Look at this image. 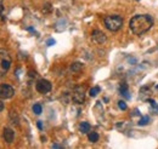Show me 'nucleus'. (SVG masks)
I'll list each match as a JSON object with an SVG mask.
<instances>
[{
	"mask_svg": "<svg viewBox=\"0 0 158 149\" xmlns=\"http://www.w3.org/2000/svg\"><path fill=\"white\" fill-rule=\"evenodd\" d=\"M152 25H153V18L150 15H136L129 22L130 30L135 35L145 34L152 28Z\"/></svg>",
	"mask_w": 158,
	"mask_h": 149,
	"instance_id": "nucleus-1",
	"label": "nucleus"
},
{
	"mask_svg": "<svg viewBox=\"0 0 158 149\" xmlns=\"http://www.w3.org/2000/svg\"><path fill=\"white\" fill-rule=\"evenodd\" d=\"M105 27L111 32H118L123 25V18L119 15H110L105 17Z\"/></svg>",
	"mask_w": 158,
	"mask_h": 149,
	"instance_id": "nucleus-2",
	"label": "nucleus"
},
{
	"mask_svg": "<svg viewBox=\"0 0 158 149\" xmlns=\"http://www.w3.org/2000/svg\"><path fill=\"white\" fill-rule=\"evenodd\" d=\"M12 63L11 56H10L9 51L5 49H0V79L7 73Z\"/></svg>",
	"mask_w": 158,
	"mask_h": 149,
	"instance_id": "nucleus-3",
	"label": "nucleus"
},
{
	"mask_svg": "<svg viewBox=\"0 0 158 149\" xmlns=\"http://www.w3.org/2000/svg\"><path fill=\"white\" fill-rule=\"evenodd\" d=\"M72 100L74 103L77 104H83L84 101H85V89L84 86H77L73 91V95H72Z\"/></svg>",
	"mask_w": 158,
	"mask_h": 149,
	"instance_id": "nucleus-4",
	"label": "nucleus"
},
{
	"mask_svg": "<svg viewBox=\"0 0 158 149\" xmlns=\"http://www.w3.org/2000/svg\"><path fill=\"white\" fill-rule=\"evenodd\" d=\"M35 89H37L39 94H48V92L51 91L52 85L46 79H40L37 81V84H35Z\"/></svg>",
	"mask_w": 158,
	"mask_h": 149,
	"instance_id": "nucleus-5",
	"label": "nucleus"
},
{
	"mask_svg": "<svg viewBox=\"0 0 158 149\" xmlns=\"http://www.w3.org/2000/svg\"><path fill=\"white\" fill-rule=\"evenodd\" d=\"M13 95H15V90L11 85H7V84L0 85V98L1 100H9L13 97Z\"/></svg>",
	"mask_w": 158,
	"mask_h": 149,
	"instance_id": "nucleus-6",
	"label": "nucleus"
},
{
	"mask_svg": "<svg viewBox=\"0 0 158 149\" xmlns=\"http://www.w3.org/2000/svg\"><path fill=\"white\" fill-rule=\"evenodd\" d=\"M91 38H93V40L95 43H97L100 45L106 43V40H107L106 34L104 32H101V30H99V29H96V30H94V32L91 33Z\"/></svg>",
	"mask_w": 158,
	"mask_h": 149,
	"instance_id": "nucleus-7",
	"label": "nucleus"
},
{
	"mask_svg": "<svg viewBox=\"0 0 158 149\" xmlns=\"http://www.w3.org/2000/svg\"><path fill=\"white\" fill-rule=\"evenodd\" d=\"M3 137H4L5 142L10 144V143H12L15 140V131L10 127H5L3 130Z\"/></svg>",
	"mask_w": 158,
	"mask_h": 149,
	"instance_id": "nucleus-8",
	"label": "nucleus"
},
{
	"mask_svg": "<svg viewBox=\"0 0 158 149\" xmlns=\"http://www.w3.org/2000/svg\"><path fill=\"white\" fill-rule=\"evenodd\" d=\"M90 128H91V126H90L89 122H86V121L80 122V125H79V131H80L81 133H88V132L90 131Z\"/></svg>",
	"mask_w": 158,
	"mask_h": 149,
	"instance_id": "nucleus-9",
	"label": "nucleus"
},
{
	"mask_svg": "<svg viewBox=\"0 0 158 149\" xmlns=\"http://www.w3.org/2000/svg\"><path fill=\"white\" fill-rule=\"evenodd\" d=\"M119 92H120L122 96L125 97V98H130V95H129V92H128V86H126L125 84H122V85H120Z\"/></svg>",
	"mask_w": 158,
	"mask_h": 149,
	"instance_id": "nucleus-10",
	"label": "nucleus"
},
{
	"mask_svg": "<svg viewBox=\"0 0 158 149\" xmlns=\"http://www.w3.org/2000/svg\"><path fill=\"white\" fill-rule=\"evenodd\" d=\"M99 138H100V136H99V133L97 132H89V135H88V140H89V142H91V143H96L99 141Z\"/></svg>",
	"mask_w": 158,
	"mask_h": 149,
	"instance_id": "nucleus-11",
	"label": "nucleus"
},
{
	"mask_svg": "<svg viewBox=\"0 0 158 149\" xmlns=\"http://www.w3.org/2000/svg\"><path fill=\"white\" fill-rule=\"evenodd\" d=\"M10 120L12 121V124H15V125H18V122H19V120H18V115L15 113L13 110H11L10 112Z\"/></svg>",
	"mask_w": 158,
	"mask_h": 149,
	"instance_id": "nucleus-12",
	"label": "nucleus"
},
{
	"mask_svg": "<svg viewBox=\"0 0 158 149\" xmlns=\"http://www.w3.org/2000/svg\"><path fill=\"white\" fill-rule=\"evenodd\" d=\"M81 68H83V63H80V62H74L71 64V70L72 71H79L81 70Z\"/></svg>",
	"mask_w": 158,
	"mask_h": 149,
	"instance_id": "nucleus-13",
	"label": "nucleus"
},
{
	"mask_svg": "<svg viewBox=\"0 0 158 149\" xmlns=\"http://www.w3.org/2000/svg\"><path fill=\"white\" fill-rule=\"evenodd\" d=\"M100 91H101L100 86H95V87H93V89H90V91H89V95H90V97H96Z\"/></svg>",
	"mask_w": 158,
	"mask_h": 149,
	"instance_id": "nucleus-14",
	"label": "nucleus"
},
{
	"mask_svg": "<svg viewBox=\"0 0 158 149\" xmlns=\"http://www.w3.org/2000/svg\"><path fill=\"white\" fill-rule=\"evenodd\" d=\"M42 112H43V108H42V106H40L39 103H35L33 106V113H35L37 115H39V114H42Z\"/></svg>",
	"mask_w": 158,
	"mask_h": 149,
	"instance_id": "nucleus-15",
	"label": "nucleus"
},
{
	"mask_svg": "<svg viewBox=\"0 0 158 149\" xmlns=\"http://www.w3.org/2000/svg\"><path fill=\"white\" fill-rule=\"evenodd\" d=\"M42 11H43V13H50V12L52 11V6H51V4L46 3V4H45L44 6H43V10H42Z\"/></svg>",
	"mask_w": 158,
	"mask_h": 149,
	"instance_id": "nucleus-16",
	"label": "nucleus"
},
{
	"mask_svg": "<svg viewBox=\"0 0 158 149\" xmlns=\"http://www.w3.org/2000/svg\"><path fill=\"white\" fill-rule=\"evenodd\" d=\"M149 121H150V118H149V116H142L141 119H140V121H139V125H140V126L147 125V124H149Z\"/></svg>",
	"mask_w": 158,
	"mask_h": 149,
	"instance_id": "nucleus-17",
	"label": "nucleus"
},
{
	"mask_svg": "<svg viewBox=\"0 0 158 149\" xmlns=\"http://www.w3.org/2000/svg\"><path fill=\"white\" fill-rule=\"evenodd\" d=\"M118 107L120 108L122 110H126V109H128V106H126V103H125L124 101H119L118 102Z\"/></svg>",
	"mask_w": 158,
	"mask_h": 149,
	"instance_id": "nucleus-18",
	"label": "nucleus"
},
{
	"mask_svg": "<svg viewBox=\"0 0 158 149\" xmlns=\"http://www.w3.org/2000/svg\"><path fill=\"white\" fill-rule=\"evenodd\" d=\"M55 43H56V41H55L54 39H49L48 41H46V45H48V46H52V45H55Z\"/></svg>",
	"mask_w": 158,
	"mask_h": 149,
	"instance_id": "nucleus-19",
	"label": "nucleus"
},
{
	"mask_svg": "<svg viewBox=\"0 0 158 149\" xmlns=\"http://www.w3.org/2000/svg\"><path fill=\"white\" fill-rule=\"evenodd\" d=\"M29 76L30 78H35V76H37V73H35L34 70H29Z\"/></svg>",
	"mask_w": 158,
	"mask_h": 149,
	"instance_id": "nucleus-20",
	"label": "nucleus"
},
{
	"mask_svg": "<svg viewBox=\"0 0 158 149\" xmlns=\"http://www.w3.org/2000/svg\"><path fill=\"white\" fill-rule=\"evenodd\" d=\"M37 125H38V128H39V130H43V122H42V121H38Z\"/></svg>",
	"mask_w": 158,
	"mask_h": 149,
	"instance_id": "nucleus-21",
	"label": "nucleus"
},
{
	"mask_svg": "<svg viewBox=\"0 0 158 149\" xmlns=\"http://www.w3.org/2000/svg\"><path fill=\"white\" fill-rule=\"evenodd\" d=\"M149 102H150V104H151L152 107H155V108H157V104H156V102H155L153 100H150Z\"/></svg>",
	"mask_w": 158,
	"mask_h": 149,
	"instance_id": "nucleus-22",
	"label": "nucleus"
},
{
	"mask_svg": "<svg viewBox=\"0 0 158 149\" xmlns=\"http://www.w3.org/2000/svg\"><path fill=\"white\" fill-rule=\"evenodd\" d=\"M3 12H4V6H3L1 4H0V16L3 15Z\"/></svg>",
	"mask_w": 158,
	"mask_h": 149,
	"instance_id": "nucleus-23",
	"label": "nucleus"
},
{
	"mask_svg": "<svg viewBox=\"0 0 158 149\" xmlns=\"http://www.w3.org/2000/svg\"><path fill=\"white\" fill-rule=\"evenodd\" d=\"M3 110H4V103L0 101V112H3Z\"/></svg>",
	"mask_w": 158,
	"mask_h": 149,
	"instance_id": "nucleus-24",
	"label": "nucleus"
},
{
	"mask_svg": "<svg viewBox=\"0 0 158 149\" xmlns=\"http://www.w3.org/2000/svg\"><path fill=\"white\" fill-rule=\"evenodd\" d=\"M52 148H62V147H61L60 144H56V143H55V144H52Z\"/></svg>",
	"mask_w": 158,
	"mask_h": 149,
	"instance_id": "nucleus-25",
	"label": "nucleus"
},
{
	"mask_svg": "<svg viewBox=\"0 0 158 149\" xmlns=\"http://www.w3.org/2000/svg\"><path fill=\"white\" fill-rule=\"evenodd\" d=\"M155 87H156V90H158V84H157V85H156Z\"/></svg>",
	"mask_w": 158,
	"mask_h": 149,
	"instance_id": "nucleus-26",
	"label": "nucleus"
}]
</instances>
